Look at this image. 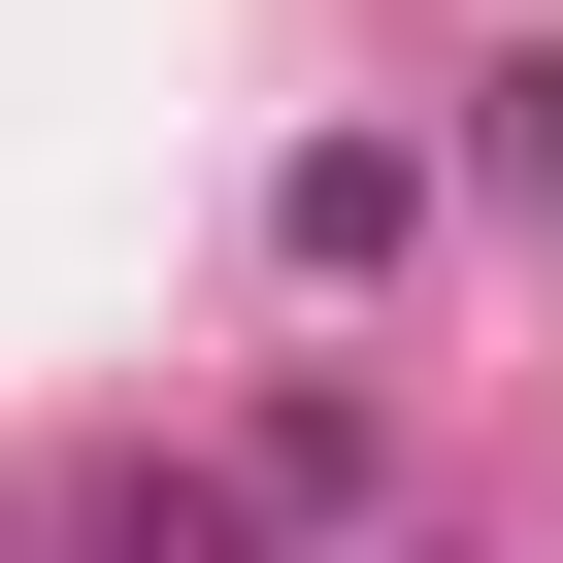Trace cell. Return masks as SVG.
<instances>
[{
	"label": "cell",
	"mask_w": 563,
	"mask_h": 563,
	"mask_svg": "<svg viewBox=\"0 0 563 563\" xmlns=\"http://www.w3.org/2000/svg\"><path fill=\"white\" fill-rule=\"evenodd\" d=\"M265 232H299V265H398V232H431V166H398V133H299V199H265Z\"/></svg>",
	"instance_id": "1"
},
{
	"label": "cell",
	"mask_w": 563,
	"mask_h": 563,
	"mask_svg": "<svg viewBox=\"0 0 563 563\" xmlns=\"http://www.w3.org/2000/svg\"><path fill=\"white\" fill-rule=\"evenodd\" d=\"M67 563H265V530H232V497H100Z\"/></svg>",
	"instance_id": "2"
}]
</instances>
